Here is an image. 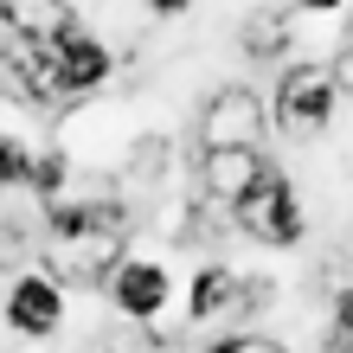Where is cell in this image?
<instances>
[{"instance_id":"7c38bea8","label":"cell","mask_w":353,"mask_h":353,"mask_svg":"<svg viewBox=\"0 0 353 353\" xmlns=\"http://www.w3.org/2000/svg\"><path fill=\"white\" fill-rule=\"evenodd\" d=\"M32 154H39V141L13 135V129H0V193H26V180H32Z\"/></svg>"},{"instance_id":"5b68a950","label":"cell","mask_w":353,"mask_h":353,"mask_svg":"<svg viewBox=\"0 0 353 353\" xmlns=\"http://www.w3.org/2000/svg\"><path fill=\"white\" fill-rule=\"evenodd\" d=\"M65 315H71V289L52 270H13L7 276V296H0L7 334H19L26 347H46V341L65 334Z\"/></svg>"},{"instance_id":"7a4b0ae2","label":"cell","mask_w":353,"mask_h":353,"mask_svg":"<svg viewBox=\"0 0 353 353\" xmlns=\"http://www.w3.org/2000/svg\"><path fill=\"white\" fill-rule=\"evenodd\" d=\"M225 225H232L238 238H251L257 251H302L308 244V199L289 168H270L251 193H244L232 212H225Z\"/></svg>"},{"instance_id":"ac0fdd59","label":"cell","mask_w":353,"mask_h":353,"mask_svg":"<svg viewBox=\"0 0 353 353\" xmlns=\"http://www.w3.org/2000/svg\"><path fill=\"white\" fill-rule=\"evenodd\" d=\"M321 353H353V341H347V334H334V327H327V334H321Z\"/></svg>"},{"instance_id":"6da1fadb","label":"cell","mask_w":353,"mask_h":353,"mask_svg":"<svg viewBox=\"0 0 353 353\" xmlns=\"http://www.w3.org/2000/svg\"><path fill=\"white\" fill-rule=\"evenodd\" d=\"M341 77L327 58H289L270 84V135H289V141H315L334 129L341 116Z\"/></svg>"},{"instance_id":"277c9868","label":"cell","mask_w":353,"mask_h":353,"mask_svg":"<svg viewBox=\"0 0 353 353\" xmlns=\"http://www.w3.org/2000/svg\"><path fill=\"white\" fill-rule=\"evenodd\" d=\"M103 302H110L129 327H154V321H168V315H174V302H180V276H174L161 257L129 251V257L110 270V283H103Z\"/></svg>"},{"instance_id":"4fadbf2b","label":"cell","mask_w":353,"mask_h":353,"mask_svg":"<svg viewBox=\"0 0 353 353\" xmlns=\"http://www.w3.org/2000/svg\"><path fill=\"white\" fill-rule=\"evenodd\" d=\"M199 353H289L276 334H257V327H219L212 341H199Z\"/></svg>"},{"instance_id":"9c48e42d","label":"cell","mask_w":353,"mask_h":353,"mask_svg":"<svg viewBox=\"0 0 353 353\" xmlns=\"http://www.w3.org/2000/svg\"><path fill=\"white\" fill-rule=\"evenodd\" d=\"M77 26V0H0V46H58Z\"/></svg>"},{"instance_id":"2e32d148","label":"cell","mask_w":353,"mask_h":353,"mask_svg":"<svg viewBox=\"0 0 353 353\" xmlns=\"http://www.w3.org/2000/svg\"><path fill=\"white\" fill-rule=\"evenodd\" d=\"M141 13H148V19H186L193 0H141Z\"/></svg>"},{"instance_id":"3957f363","label":"cell","mask_w":353,"mask_h":353,"mask_svg":"<svg viewBox=\"0 0 353 353\" xmlns=\"http://www.w3.org/2000/svg\"><path fill=\"white\" fill-rule=\"evenodd\" d=\"M193 135L199 148H270V97L244 77L212 84L193 116Z\"/></svg>"},{"instance_id":"52a82bcc","label":"cell","mask_w":353,"mask_h":353,"mask_svg":"<svg viewBox=\"0 0 353 353\" xmlns=\"http://www.w3.org/2000/svg\"><path fill=\"white\" fill-rule=\"evenodd\" d=\"M238 289H244V270H232L225 257H205L193 276H180V321L186 327H232Z\"/></svg>"},{"instance_id":"8fae6325","label":"cell","mask_w":353,"mask_h":353,"mask_svg":"<svg viewBox=\"0 0 353 353\" xmlns=\"http://www.w3.org/2000/svg\"><path fill=\"white\" fill-rule=\"evenodd\" d=\"M65 186H71V148H52V141H39L26 193H32L39 205H52V199H65Z\"/></svg>"},{"instance_id":"9a60e30c","label":"cell","mask_w":353,"mask_h":353,"mask_svg":"<svg viewBox=\"0 0 353 353\" xmlns=\"http://www.w3.org/2000/svg\"><path fill=\"white\" fill-rule=\"evenodd\" d=\"M289 7H296L302 19H341V13L353 7V0H289Z\"/></svg>"},{"instance_id":"e0dca14e","label":"cell","mask_w":353,"mask_h":353,"mask_svg":"<svg viewBox=\"0 0 353 353\" xmlns=\"http://www.w3.org/2000/svg\"><path fill=\"white\" fill-rule=\"evenodd\" d=\"M327 65H334V77H341V90L353 97V39H347V46H341L334 58H327Z\"/></svg>"},{"instance_id":"ba28073f","label":"cell","mask_w":353,"mask_h":353,"mask_svg":"<svg viewBox=\"0 0 353 353\" xmlns=\"http://www.w3.org/2000/svg\"><path fill=\"white\" fill-rule=\"evenodd\" d=\"M52 71H58V97L77 103V97H97L103 84L116 77V46L90 26H77L71 39H58L52 46Z\"/></svg>"},{"instance_id":"8992f818","label":"cell","mask_w":353,"mask_h":353,"mask_svg":"<svg viewBox=\"0 0 353 353\" xmlns=\"http://www.w3.org/2000/svg\"><path fill=\"white\" fill-rule=\"evenodd\" d=\"M270 168H276L270 148H193V186H199L205 205H219V212H232Z\"/></svg>"},{"instance_id":"5bb4252c","label":"cell","mask_w":353,"mask_h":353,"mask_svg":"<svg viewBox=\"0 0 353 353\" xmlns=\"http://www.w3.org/2000/svg\"><path fill=\"white\" fill-rule=\"evenodd\" d=\"M327 327H334V334H347V341H353V283H341L334 296H327Z\"/></svg>"},{"instance_id":"30bf717a","label":"cell","mask_w":353,"mask_h":353,"mask_svg":"<svg viewBox=\"0 0 353 353\" xmlns=\"http://www.w3.org/2000/svg\"><path fill=\"white\" fill-rule=\"evenodd\" d=\"M238 46H244V58L251 65H289V46H296V32H289V13H276V7H257L251 19H244V32H238Z\"/></svg>"}]
</instances>
